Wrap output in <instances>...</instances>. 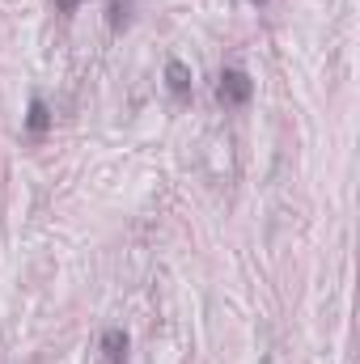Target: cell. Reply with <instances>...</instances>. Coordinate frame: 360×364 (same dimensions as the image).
I'll use <instances>...</instances> for the list:
<instances>
[{
	"instance_id": "obj_1",
	"label": "cell",
	"mask_w": 360,
	"mask_h": 364,
	"mask_svg": "<svg viewBox=\"0 0 360 364\" xmlns=\"http://www.w3.org/2000/svg\"><path fill=\"white\" fill-rule=\"evenodd\" d=\"M250 97H255L250 73H242V68H225V73H221V81H216V102H221L225 110H238V106H246Z\"/></svg>"
},
{
	"instance_id": "obj_2",
	"label": "cell",
	"mask_w": 360,
	"mask_h": 364,
	"mask_svg": "<svg viewBox=\"0 0 360 364\" xmlns=\"http://www.w3.org/2000/svg\"><path fill=\"white\" fill-rule=\"evenodd\" d=\"M166 90L174 93V97H191V68L182 60H170L166 64Z\"/></svg>"
},
{
	"instance_id": "obj_3",
	"label": "cell",
	"mask_w": 360,
	"mask_h": 364,
	"mask_svg": "<svg viewBox=\"0 0 360 364\" xmlns=\"http://www.w3.org/2000/svg\"><path fill=\"white\" fill-rule=\"evenodd\" d=\"M102 352H106L110 364H127V335H123L119 326H110V331L102 335Z\"/></svg>"
},
{
	"instance_id": "obj_4",
	"label": "cell",
	"mask_w": 360,
	"mask_h": 364,
	"mask_svg": "<svg viewBox=\"0 0 360 364\" xmlns=\"http://www.w3.org/2000/svg\"><path fill=\"white\" fill-rule=\"evenodd\" d=\"M51 127V110H47V102L43 97H30V114H26V132H34V136H43Z\"/></svg>"
},
{
	"instance_id": "obj_5",
	"label": "cell",
	"mask_w": 360,
	"mask_h": 364,
	"mask_svg": "<svg viewBox=\"0 0 360 364\" xmlns=\"http://www.w3.org/2000/svg\"><path fill=\"white\" fill-rule=\"evenodd\" d=\"M106 21H110V30H123V26L132 21V0H110V13H106Z\"/></svg>"
},
{
	"instance_id": "obj_6",
	"label": "cell",
	"mask_w": 360,
	"mask_h": 364,
	"mask_svg": "<svg viewBox=\"0 0 360 364\" xmlns=\"http://www.w3.org/2000/svg\"><path fill=\"white\" fill-rule=\"evenodd\" d=\"M51 4H55V9H60V13H77V9H81V4H85V0H51Z\"/></svg>"
},
{
	"instance_id": "obj_7",
	"label": "cell",
	"mask_w": 360,
	"mask_h": 364,
	"mask_svg": "<svg viewBox=\"0 0 360 364\" xmlns=\"http://www.w3.org/2000/svg\"><path fill=\"white\" fill-rule=\"evenodd\" d=\"M250 4H255V9H263V4H268V0H250Z\"/></svg>"
}]
</instances>
